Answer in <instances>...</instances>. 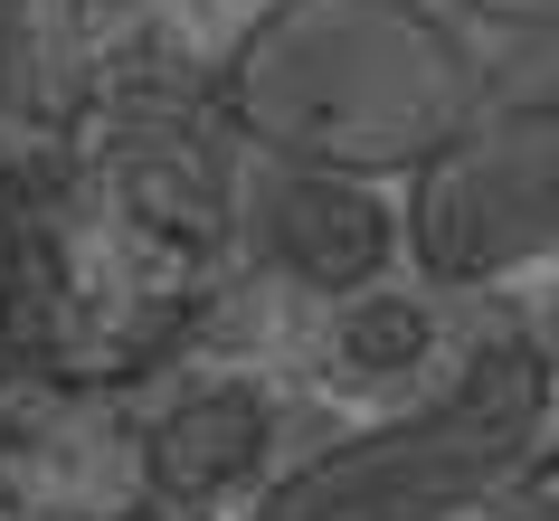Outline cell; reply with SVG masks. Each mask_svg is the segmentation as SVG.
Here are the masks:
<instances>
[{"label": "cell", "instance_id": "obj_1", "mask_svg": "<svg viewBox=\"0 0 559 521\" xmlns=\"http://www.w3.org/2000/svg\"><path fill=\"white\" fill-rule=\"evenodd\" d=\"M218 105L275 171L370 190L484 115V67L437 0H265L218 67Z\"/></svg>", "mask_w": 559, "mask_h": 521}, {"label": "cell", "instance_id": "obj_2", "mask_svg": "<svg viewBox=\"0 0 559 521\" xmlns=\"http://www.w3.org/2000/svg\"><path fill=\"white\" fill-rule=\"evenodd\" d=\"M550 427V360L531 342H484L427 407L342 436L257 502V521H455L502 493Z\"/></svg>", "mask_w": 559, "mask_h": 521}, {"label": "cell", "instance_id": "obj_3", "mask_svg": "<svg viewBox=\"0 0 559 521\" xmlns=\"http://www.w3.org/2000/svg\"><path fill=\"white\" fill-rule=\"evenodd\" d=\"M399 237L437 285H493L559 257V105H484L437 162L408 171Z\"/></svg>", "mask_w": 559, "mask_h": 521}, {"label": "cell", "instance_id": "obj_4", "mask_svg": "<svg viewBox=\"0 0 559 521\" xmlns=\"http://www.w3.org/2000/svg\"><path fill=\"white\" fill-rule=\"evenodd\" d=\"M389 237H399V218H389L380 190H360V180L265 171V190H257V247L285 265L295 285L360 294L389 265Z\"/></svg>", "mask_w": 559, "mask_h": 521}, {"label": "cell", "instance_id": "obj_5", "mask_svg": "<svg viewBox=\"0 0 559 521\" xmlns=\"http://www.w3.org/2000/svg\"><path fill=\"white\" fill-rule=\"evenodd\" d=\"M257 455H265V399L257 389H200L152 436V464H162L171 493H218L237 474H257Z\"/></svg>", "mask_w": 559, "mask_h": 521}, {"label": "cell", "instance_id": "obj_6", "mask_svg": "<svg viewBox=\"0 0 559 521\" xmlns=\"http://www.w3.org/2000/svg\"><path fill=\"white\" fill-rule=\"evenodd\" d=\"M342 360L352 370H408V360H427V313L417 304H360L342 322Z\"/></svg>", "mask_w": 559, "mask_h": 521}, {"label": "cell", "instance_id": "obj_7", "mask_svg": "<svg viewBox=\"0 0 559 521\" xmlns=\"http://www.w3.org/2000/svg\"><path fill=\"white\" fill-rule=\"evenodd\" d=\"M437 10H455L493 38H559V0H437Z\"/></svg>", "mask_w": 559, "mask_h": 521}]
</instances>
